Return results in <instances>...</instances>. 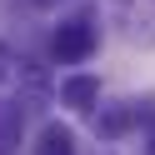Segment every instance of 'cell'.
<instances>
[{
	"mask_svg": "<svg viewBox=\"0 0 155 155\" xmlns=\"http://www.w3.org/2000/svg\"><path fill=\"white\" fill-rule=\"evenodd\" d=\"M40 155H75V140L65 125H45L40 130Z\"/></svg>",
	"mask_w": 155,
	"mask_h": 155,
	"instance_id": "277c9868",
	"label": "cell"
},
{
	"mask_svg": "<svg viewBox=\"0 0 155 155\" xmlns=\"http://www.w3.org/2000/svg\"><path fill=\"white\" fill-rule=\"evenodd\" d=\"M20 105L15 100H0V155H15V145H20Z\"/></svg>",
	"mask_w": 155,
	"mask_h": 155,
	"instance_id": "3957f363",
	"label": "cell"
},
{
	"mask_svg": "<svg viewBox=\"0 0 155 155\" xmlns=\"http://www.w3.org/2000/svg\"><path fill=\"white\" fill-rule=\"evenodd\" d=\"M5 70H10V50L0 45V80H5Z\"/></svg>",
	"mask_w": 155,
	"mask_h": 155,
	"instance_id": "8992f818",
	"label": "cell"
},
{
	"mask_svg": "<svg viewBox=\"0 0 155 155\" xmlns=\"http://www.w3.org/2000/svg\"><path fill=\"white\" fill-rule=\"evenodd\" d=\"M35 5H50V0H35Z\"/></svg>",
	"mask_w": 155,
	"mask_h": 155,
	"instance_id": "52a82bcc",
	"label": "cell"
},
{
	"mask_svg": "<svg viewBox=\"0 0 155 155\" xmlns=\"http://www.w3.org/2000/svg\"><path fill=\"white\" fill-rule=\"evenodd\" d=\"M55 60L60 65H75V60H85V55L95 50V30H90V20H65L60 30H55Z\"/></svg>",
	"mask_w": 155,
	"mask_h": 155,
	"instance_id": "6da1fadb",
	"label": "cell"
},
{
	"mask_svg": "<svg viewBox=\"0 0 155 155\" xmlns=\"http://www.w3.org/2000/svg\"><path fill=\"white\" fill-rule=\"evenodd\" d=\"M130 120H135L130 105H110V110H100V120H95V125H100V135H110V140H115V135L130 130Z\"/></svg>",
	"mask_w": 155,
	"mask_h": 155,
	"instance_id": "5b68a950",
	"label": "cell"
},
{
	"mask_svg": "<svg viewBox=\"0 0 155 155\" xmlns=\"http://www.w3.org/2000/svg\"><path fill=\"white\" fill-rule=\"evenodd\" d=\"M60 100L75 105V110H95V100H100V80H95V75H70V80H60Z\"/></svg>",
	"mask_w": 155,
	"mask_h": 155,
	"instance_id": "7a4b0ae2",
	"label": "cell"
},
{
	"mask_svg": "<svg viewBox=\"0 0 155 155\" xmlns=\"http://www.w3.org/2000/svg\"><path fill=\"white\" fill-rule=\"evenodd\" d=\"M150 155H155V150H150Z\"/></svg>",
	"mask_w": 155,
	"mask_h": 155,
	"instance_id": "ba28073f",
	"label": "cell"
}]
</instances>
